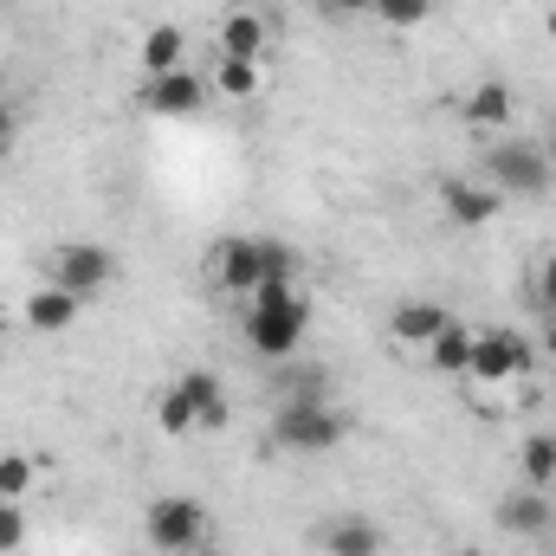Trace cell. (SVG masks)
<instances>
[{
	"label": "cell",
	"instance_id": "6da1fadb",
	"mask_svg": "<svg viewBox=\"0 0 556 556\" xmlns=\"http://www.w3.org/2000/svg\"><path fill=\"white\" fill-rule=\"evenodd\" d=\"M304 330H311V304L298 291L253 298V311H247V350L266 356V363H291L298 343H304Z\"/></svg>",
	"mask_w": 556,
	"mask_h": 556
},
{
	"label": "cell",
	"instance_id": "7a4b0ae2",
	"mask_svg": "<svg viewBox=\"0 0 556 556\" xmlns=\"http://www.w3.org/2000/svg\"><path fill=\"white\" fill-rule=\"evenodd\" d=\"M350 415L337 402H278L273 408V446L278 453H330L343 446Z\"/></svg>",
	"mask_w": 556,
	"mask_h": 556
},
{
	"label": "cell",
	"instance_id": "3957f363",
	"mask_svg": "<svg viewBox=\"0 0 556 556\" xmlns=\"http://www.w3.org/2000/svg\"><path fill=\"white\" fill-rule=\"evenodd\" d=\"M479 181L498 194H544L551 188V155L538 137H498L479 162Z\"/></svg>",
	"mask_w": 556,
	"mask_h": 556
},
{
	"label": "cell",
	"instance_id": "277c9868",
	"mask_svg": "<svg viewBox=\"0 0 556 556\" xmlns=\"http://www.w3.org/2000/svg\"><path fill=\"white\" fill-rule=\"evenodd\" d=\"M531 369H538V343H525V337H518V330H505V324L472 330V363H466V382L498 389V382H525Z\"/></svg>",
	"mask_w": 556,
	"mask_h": 556
},
{
	"label": "cell",
	"instance_id": "5b68a950",
	"mask_svg": "<svg viewBox=\"0 0 556 556\" xmlns=\"http://www.w3.org/2000/svg\"><path fill=\"white\" fill-rule=\"evenodd\" d=\"M142 538H149V551L155 556H194L207 544V511L194 505V498H155L149 511H142Z\"/></svg>",
	"mask_w": 556,
	"mask_h": 556
},
{
	"label": "cell",
	"instance_id": "8992f818",
	"mask_svg": "<svg viewBox=\"0 0 556 556\" xmlns=\"http://www.w3.org/2000/svg\"><path fill=\"white\" fill-rule=\"evenodd\" d=\"M111 278H117V253L111 247H91V240H72V247H59L46 260V285H59L72 298H98Z\"/></svg>",
	"mask_w": 556,
	"mask_h": 556
},
{
	"label": "cell",
	"instance_id": "52a82bcc",
	"mask_svg": "<svg viewBox=\"0 0 556 556\" xmlns=\"http://www.w3.org/2000/svg\"><path fill=\"white\" fill-rule=\"evenodd\" d=\"M440 207H446V220L453 227H466V233H479V227H492L498 220V207H505V194L498 188H485L479 175H440Z\"/></svg>",
	"mask_w": 556,
	"mask_h": 556
},
{
	"label": "cell",
	"instance_id": "ba28073f",
	"mask_svg": "<svg viewBox=\"0 0 556 556\" xmlns=\"http://www.w3.org/2000/svg\"><path fill=\"white\" fill-rule=\"evenodd\" d=\"M260 240H247V233H233V240H220L214 253H207V285L214 291H227V298H253L260 291Z\"/></svg>",
	"mask_w": 556,
	"mask_h": 556
},
{
	"label": "cell",
	"instance_id": "9c48e42d",
	"mask_svg": "<svg viewBox=\"0 0 556 556\" xmlns=\"http://www.w3.org/2000/svg\"><path fill=\"white\" fill-rule=\"evenodd\" d=\"M311 544H317L324 556H382V551H389L382 525H376V518H363V511H337V518L311 525Z\"/></svg>",
	"mask_w": 556,
	"mask_h": 556
},
{
	"label": "cell",
	"instance_id": "30bf717a",
	"mask_svg": "<svg viewBox=\"0 0 556 556\" xmlns=\"http://www.w3.org/2000/svg\"><path fill=\"white\" fill-rule=\"evenodd\" d=\"M446 324H453V311H446V304H433V298H408V304H395V311H389V343H395V350H408V356H427V343H433Z\"/></svg>",
	"mask_w": 556,
	"mask_h": 556
},
{
	"label": "cell",
	"instance_id": "8fae6325",
	"mask_svg": "<svg viewBox=\"0 0 556 556\" xmlns=\"http://www.w3.org/2000/svg\"><path fill=\"white\" fill-rule=\"evenodd\" d=\"M498 531L505 538H551L556 531V505H551V492H538V485H511L505 498H498Z\"/></svg>",
	"mask_w": 556,
	"mask_h": 556
},
{
	"label": "cell",
	"instance_id": "7c38bea8",
	"mask_svg": "<svg viewBox=\"0 0 556 556\" xmlns=\"http://www.w3.org/2000/svg\"><path fill=\"white\" fill-rule=\"evenodd\" d=\"M201 104H207V85H201L188 65H181V72H162V78L142 85V111H149V117H168V124H175V117H194Z\"/></svg>",
	"mask_w": 556,
	"mask_h": 556
},
{
	"label": "cell",
	"instance_id": "4fadbf2b",
	"mask_svg": "<svg viewBox=\"0 0 556 556\" xmlns=\"http://www.w3.org/2000/svg\"><path fill=\"white\" fill-rule=\"evenodd\" d=\"M78 311H85V298H72V291H59V285H39V291L20 304L26 330H39V337H59V330H72V324H78Z\"/></svg>",
	"mask_w": 556,
	"mask_h": 556
},
{
	"label": "cell",
	"instance_id": "5bb4252c",
	"mask_svg": "<svg viewBox=\"0 0 556 556\" xmlns=\"http://www.w3.org/2000/svg\"><path fill=\"white\" fill-rule=\"evenodd\" d=\"M472 130H485V137H498V130H511V117H518V98H511V85H498V78H485V85H472V98H466V111H459Z\"/></svg>",
	"mask_w": 556,
	"mask_h": 556
},
{
	"label": "cell",
	"instance_id": "9a60e30c",
	"mask_svg": "<svg viewBox=\"0 0 556 556\" xmlns=\"http://www.w3.org/2000/svg\"><path fill=\"white\" fill-rule=\"evenodd\" d=\"M188 65V33L175 20H155L142 33V78H162V72H181Z\"/></svg>",
	"mask_w": 556,
	"mask_h": 556
},
{
	"label": "cell",
	"instance_id": "2e32d148",
	"mask_svg": "<svg viewBox=\"0 0 556 556\" xmlns=\"http://www.w3.org/2000/svg\"><path fill=\"white\" fill-rule=\"evenodd\" d=\"M266 39H273V26H266V13H253V7H233V13L220 20V52H227V59H260Z\"/></svg>",
	"mask_w": 556,
	"mask_h": 556
},
{
	"label": "cell",
	"instance_id": "e0dca14e",
	"mask_svg": "<svg viewBox=\"0 0 556 556\" xmlns=\"http://www.w3.org/2000/svg\"><path fill=\"white\" fill-rule=\"evenodd\" d=\"M466 363H472V330L453 317L433 343H427V369L433 376H453V382H466Z\"/></svg>",
	"mask_w": 556,
	"mask_h": 556
},
{
	"label": "cell",
	"instance_id": "ac0fdd59",
	"mask_svg": "<svg viewBox=\"0 0 556 556\" xmlns=\"http://www.w3.org/2000/svg\"><path fill=\"white\" fill-rule=\"evenodd\" d=\"M181 389H188V402H194L201 427H227V389H220V376H214V369H188V376H181Z\"/></svg>",
	"mask_w": 556,
	"mask_h": 556
},
{
	"label": "cell",
	"instance_id": "d6986e66",
	"mask_svg": "<svg viewBox=\"0 0 556 556\" xmlns=\"http://www.w3.org/2000/svg\"><path fill=\"white\" fill-rule=\"evenodd\" d=\"M518 472H525V485L551 492L556 485V433H525V446H518Z\"/></svg>",
	"mask_w": 556,
	"mask_h": 556
},
{
	"label": "cell",
	"instance_id": "ffe728a7",
	"mask_svg": "<svg viewBox=\"0 0 556 556\" xmlns=\"http://www.w3.org/2000/svg\"><path fill=\"white\" fill-rule=\"evenodd\" d=\"M214 85H220V98H260L266 72H260V59H227V52H220V65H214Z\"/></svg>",
	"mask_w": 556,
	"mask_h": 556
},
{
	"label": "cell",
	"instance_id": "44dd1931",
	"mask_svg": "<svg viewBox=\"0 0 556 556\" xmlns=\"http://www.w3.org/2000/svg\"><path fill=\"white\" fill-rule=\"evenodd\" d=\"M155 427H162V433H175V440L201 427V415H194V402H188V389H181V382H168V389H162V402H155Z\"/></svg>",
	"mask_w": 556,
	"mask_h": 556
},
{
	"label": "cell",
	"instance_id": "7402d4cb",
	"mask_svg": "<svg viewBox=\"0 0 556 556\" xmlns=\"http://www.w3.org/2000/svg\"><path fill=\"white\" fill-rule=\"evenodd\" d=\"M278 402H330V376L324 369H285L278 376Z\"/></svg>",
	"mask_w": 556,
	"mask_h": 556
},
{
	"label": "cell",
	"instance_id": "603a6c76",
	"mask_svg": "<svg viewBox=\"0 0 556 556\" xmlns=\"http://www.w3.org/2000/svg\"><path fill=\"white\" fill-rule=\"evenodd\" d=\"M369 20H382V26H395V33H415V26L433 20V0H376Z\"/></svg>",
	"mask_w": 556,
	"mask_h": 556
},
{
	"label": "cell",
	"instance_id": "cb8c5ba5",
	"mask_svg": "<svg viewBox=\"0 0 556 556\" xmlns=\"http://www.w3.org/2000/svg\"><path fill=\"white\" fill-rule=\"evenodd\" d=\"M33 479H39V466H33L26 453H7V459H0V498H13V505H20V498L33 492Z\"/></svg>",
	"mask_w": 556,
	"mask_h": 556
},
{
	"label": "cell",
	"instance_id": "d4e9b609",
	"mask_svg": "<svg viewBox=\"0 0 556 556\" xmlns=\"http://www.w3.org/2000/svg\"><path fill=\"white\" fill-rule=\"evenodd\" d=\"M531 304H538V317H551L556 311V253H544L538 273H531Z\"/></svg>",
	"mask_w": 556,
	"mask_h": 556
},
{
	"label": "cell",
	"instance_id": "484cf974",
	"mask_svg": "<svg viewBox=\"0 0 556 556\" xmlns=\"http://www.w3.org/2000/svg\"><path fill=\"white\" fill-rule=\"evenodd\" d=\"M20 544H26V511L13 498H0V556H13Z\"/></svg>",
	"mask_w": 556,
	"mask_h": 556
},
{
	"label": "cell",
	"instance_id": "4316f807",
	"mask_svg": "<svg viewBox=\"0 0 556 556\" xmlns=\"http://www.w3.org/2000/svg\"><path fill=\"white\" fill-rule=\"evenodd\" d=\"M13 137H20V117H13V104H7V98H0V155H7V149H13Z\"/></svg>",
	"mask_w": 556,
	"mask_h": 556
},
{
	"label": "cell",
	"instance_id": "83f0119b",
	"mask_svg": "<svg viewBox=\"0 0 556 556\" xmlns=\"http://www.w3.org/2000/svg\"><path fill=\"white\" fill-rule=\"evenodd\" d=\"M538 356H551V363H556V311L538 324Z\"/></svg>",
	"mask_w": 556,
	"mask_h": 556
},
{
	"label": "cell",
	"instance_id": "f1b7e54d",
	"mask_svg": "<svg viewBox=\"0 0 556 556\" xmlns=\"http://www.w3.org/2000/svg\"><path fill=\"white\" fill-rule=\"evenodd\" d=\"M337 20H350V13H376V0H324Z\"/></svg>",
	"mask_w": 556,
	"mask_h": 556
},
{
	"label": "cell",
	"instance_id": "f546056e",
	"mask_svg": "<svg viewBox=\"0 0 556 556\" xmlns=\"http://www.w3.org/2000/svg\"><path fill=\"white\" fill-rule=\"evenodd\" d=\"M544 155H551V168H556V117H551V130H544Z\"/></svg>",
	"mask_w": 556,
	"mask_h": 556
},
{
	"label": "cell",
	"instance_id": "4dcf8cb0",
	"mask_svg": "<svg viewBox=\"0 0 556 556\" xmlns=\"http://www.w3.org/2000/svg\"><path fill=\"white\" fill-rule=\"evenodd\" d=\"M544 26H551V39H556V7H551V20H544Z\"/></svg>",
	"mask_w": 556,
	"mask_h": 556
},
{
	"label": "cell",
	"instance_id": "1f68e13d",
	"mask_svg": "<svg viewBox=\"0 0 556 556\" xmlns=\"http://www.w3.org/2000/svg\"><path fill=\"white\" fill-rule=\"evenodd\" d=\"M0 7H13V0H0Z\"/></svg>",
	"mask_w": 556,
	"mask_h": 556
}]
</instances>
